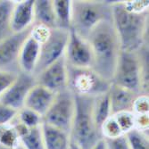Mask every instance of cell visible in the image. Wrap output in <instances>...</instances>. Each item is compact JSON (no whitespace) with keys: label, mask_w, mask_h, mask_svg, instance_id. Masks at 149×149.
Instances as JSON below:
<instances>
[{"label":"cell","mask_w":149,"mask_h":149,"mask_svg":"<svg viewBox=\"0 0 149 149\" xmlns=\"http://www.w3.org/2000/svg\"><path fill=\"white\" fill-rule=\"evenodd\" d=\"M87 40L93 58L91 69L112 83L121 53L120 39L113 21H104L98 24L89 33Z\"/></svg>","instance_id":"cell-1"},{"label":"cell","mask_w":149,"mask_h":149,"mask_svg":"<svg viewBox=\"0 0 149 149\" xmlns=\"http://www.w3.org/2000/svg\"><path fill=\"white\" fill-rule=\"evenodd\" d=\"M148 11L130 9L126 1H113L112 21L121 51L136 52L148 45Z\"/></svg>","instance_id":"cell-2"},{"label":"cell","mask_w":149,"mask_h":149,"mask_svg":"<svg viewBox=\"0 0 149 149\" xmlns=\"http://www.w3.org/2000/svg\"><path fill=\"white\" fill-rule=\"evenodd\" d=\"M112 83L148 95V45L136 52L121 51Z\"/></svg>","instance_id":"cell-3"},{"label":"cell","mask_w":149,"mask_h":149,"mask_svg":"<svg viewBox=\"0 0 149 149\" xmlns=\"http://www.w3.org/2000/svg\"><path fill=\"white\" fill-rule=\"evenodd\" d=\"M75 97V114L71 130V139L79 149H92L103 139L93 116L94 97Z\"/></svg>","instance_id":"cell-4"},{"label":"cell","mask_w":149,"mask_h":149,"mask_svg":"<svg viewBox=\"0 0 149 149\" xmlns=\"http://www.w3.org/2000/svg\"><path fill=\"white\" fill-rule=\"evenodd\" d=\"M113 1H72L71 31L86 38L96 27L112 20Z\"/></svg>","instance_id":"cell-5"},{"label":"cell","mask_w":149,"mask_h":149,"mask_svg":"<svg viewBox=\"0 0 149 149\" xmlns=\"http://www.w3.org/2000/svg\"><path fill=\"white\" fill-rule=\"evenodd\" d=\"M68 88L74 96L96 97L107 92L111 83L91 68H74L67 65Z\"/></svg>","instance_id":"cell-6"},{"label":"cell","mask_w":149,"mask_h":149,"mask_svg":"<svg viewBox=\"0 0 149 149\" xmlns=\"http://www.w3.org/2000/svg\"><path fill=\"white\" fill-rule=\"evenodd\" d=\"M74 114V95L66 88L56 94L49 110L43 116V123L71 134Z\"/></svg>","instance_id":"cell-7"},{"label":"cell","mask_w":149,"mask_h":149,"mask_svg":"<svg viewBox=\"0 0 149 149\" xmlns=\"http://www.w3.org/2000/svg\"><path fill=\"white\" fill-rule=\"evenodd\" d=\"M70 31L59 28L51 29L49 37L40 45V53L33 76L38 75L52 63L64 56Z\"/></svg>","instance_id":"cell-8"},{"label":"cell","mask_w":149,"mask_h":149,"mask_svg":"<svg viewBox=\"0 0 149 149\" xmlns=\"http://www.w3.org/2000/svg\"><path fill=\"white\" fill-rule=\"evenodd\" d=\"M64 58L68 66L74 68H91L93 58L88 40L70 30Z\"/></svg>","instance_id":"cell-9"},{"label":"cell","mask_w":149,"mask_h":149,"mask_svg":"<svg viewBox=\"0 0 149 149\" xmlns=\"http://www.w3.org/2000/svg\"><path fill=\"white\" fill-rule=\"evenodd\" d=\"M31 28L21 33H13L0 42V70L20 72L18 67L19 53L25 39L29 37Z\"/></svg>","instance_id":"cell-10"},{"label":"cell","mask_w":149,"mask_h":149,"mask_svg":"<svg viewBox=\"0 0 149 149\" xmlns=\"http://www.w3.org/2000/svg\"><path fill=\"white\" fill-rule=\"evenodd\" d=\"M36 84L33 75L19 72L16 79L0 97V102L19 111L24 107L27 96Z\"/></svg>","instance_id":"cell-11"},{"label":"cell","mask_w":149,"mask_h":149,"mask_svg":"<svg viewBox=\"0 0 149 149\" xmlns=\"http://www.w3.org/2000/svg\"><path fill=\"white\" fill-rule=\"evenodd\" d=\"M34 77L37 84L56 94L66 89L68 85V73L64 56Z\"/></svg>","instance_id":"cell-12"},{"label":"cell","mask_w":149,"mask_h":149,"mask_svg":"<svg viewBox=\"0 0 149 149\" xmlns=\"http://www.w3.org/2000/svg\"><path fill=\"white\" fill-rule=\"evenodd\" d=\"M34 1H13L11 15V29L13 33H21L31 29L34 24Z\"/></svg>","instance_id":"cell-13"},{"label":"cell","mask_w":149,"mask_h":149,"mask_svg":"<svg viewBox=\"0 0 149 149\" xmlns=\"http://www.w3.org/2000/svg\"><path fill=\"white\" fill-rule=\"evenodd\" d=\"M56 94L47 88L36 84L29 92L26 97L24 107L34 111L40 116H43L49 110Z\"/></svg>","instance_id":"cell-14"},{"label":"cell","mask_w":149,"mask_h":149,"mask_svg":"<svg viewBox=\"0 0 149 149\" xmlns=\"http://www.w3.org/2000/svg\"><path fill=\"white\" fill-rule=\"evenodd\" d=\"M40 53V44L34 39L31 33L23 42L18 58L19 72L33 75L38 61Z\"/></svg>","instance_id":"cell-15"},{"label":"cell","mask_w":149,"mask_h":149,"mask_svg":"<svg viewBox=\"0 0 149 149\" xmlns=\"http://www.w3.org/2000/svg\"><path fill=\"white\" fill-rule=\"evenodd\" d=\"M108 92H109L112 115L120 112H132L134 101L138 96H139L113 83H111Z\"/></svg>","instance_id":"cell-16"},{"label":"cell","mask_w":149,"mask_h":149,"mask_svg":"<svg viewBox=\"0 0 149 149\" xmlns=\"http://www.w3.org/2000/svg\"><path fill=\"white\" fill-rule=\"evenodd\" d=\"M45 149H69L72 139L69 133L45 123L41 124Z\"/></svg>","instance_id":"cell-17"},{"label":"cell","mask_w":149,"mask_h":149,"mask_svg":"<svg viewBox=\"0 0 149 149\" xmlns=\"http://www.w3.org/2000/svg\"><path fill=\"white\" fill-rule=\"evenodd\" d=\"M12 124L15 127L20 137L21 143L25 149H45L42 139L41 125L30 129L15 120H13Z\"/></svg>","instance_id":"cell-18"},{"label":"cell","mask_w":149,"mask_h":149,"mask_svg":"<svg viewBox=\"0 0 149 149\" xmlns=\"http://www.w3.org/2000/svg\"><path fill=\"white\" fill-rule=\"evenodd\" d=\"M34 24L42 25L48 29L56 28V15L55 10H54L53 1L51 0H35Z\"/></svg>","instance_id":"cell-19"},{"label":"cell","mask_w":149,"mask_h":149,"mask_svg":"<svg viewBox=\"0 0 149 149\" xmlns=\"http://www.w3.org/2000/svg\"><path fill=\"white\" fill-rule=\"evenodd\" d=\"M108 91L94 97L93 100V116L99 130L104 121L112 115L110 97Z\"/></svg>","instance_id":"cell-20"},{"label":"cell","mask_w":149,"mask_h":149,"mask_svg":"<svg viewBox=\"0 0 149 149\" xmlns=\"http://www.w3.org/2000/svg\"><path fill=\"white\" fill-rule=\"evenodd\" d=\"M53 5L56 15V28L70 31L72 1L71 0H55L53 1Z\"/></svg>","instance_id":"cell-21"},{"label":"cell","mask_w":149,"mask_h":149,"mask_svg":"<svg viewBox=\"0 0 149 149\" xmlns=\"http://www.w3.org/2000/svg\"><path fill=\"white\" fill-rule=\"evenodd\" d=\"M13 1L0 0V42L13 35L11 29V15Z\"/></svg>","instance_id":"cell-22"},{"label":"cell","mask_w":149,"mask_h":149,"mask_svg":"<svg viewBox=\"0 0 149 149\" xmlns=\"http://www.w3.org/2000/svg\"><path fill=\"white\" fill-rule=\"evenodd\" d=\"M21 145L18 132L12 123L0 125V146L8 149H16Z\"/></svg>","instance_id":"cell-23"},{"label":"cell","mask_w":149,"mask_h":149,"mask_svg":"<svg viewBox=\"0 0 149 149\" xmlns=\"http://www.w3.org/2000/svg\"><path fill=\"white\" fill-rule=\"evenodd\" d=\"M13 120L27 128L31 129L41 125L43 123V118L34 111L23 107L22 109L18 111V113Z\"/></svg>","instance_id":"cell-24"},{"label":"cell","mask_w":149,"mask_h":149,"mask_svg":"<svg viewBox=\"0 0 149 149\" xmlns=\"http://www.w3.org/2000/svg\"><path fill=\"white\" fill-rule=\"evenodd\" d=\"M130 149H149L148 131L133 129L125 134Z\"/></svg>","instance_id":"cell-25"},{"label":"cell","mask_w":149,"mask_h":149,"mask_svg":"<svg viewBox=\"0 0 149 149\" xmlns=\"http://www.w3.org/2000/svg\"><path fill=\"white\" fill-rule=\"evenodd\" d=\"M100 130H101V135L103 139H116L124 135L121 132L119 125L117 124L116 120H114L113 115H111L104 121Z\"/></svg>","instance_id":"cell-26"},{"label":"cell","mask_w":149,"mask_h":149,"mask_svg":"<svg viewBox=\"0 0 149 149\" xmlns=\"http://www.w3.org/2000/svg\"><path fill=\"white\" fill-rule=\"evenodd\" d=\"M113 116L124 135L135 129V114L132 112H120Z\"/></svg>","instance_id":"cell-27"},{"label":"cell","mask_w":149,"mask_h":149,"mask_svg":"<svg viewBox=\"0 0 149 149\" xmlns=\"http://www.w3.org/2000/svg\"><path fill=\"white\" fill-rule=\"evenodd\" d=\"M149 111V98L148 95H139L135 99L132 108L134 114H148Z\"/></svg>","instance_id":"cell-28"},{"label":"cell","mask_w":149,"mask_h":149,"mask_svg":"<svg viewBox=\"0 0 149 149\" xmlns=\"http://www.w3.org/2000/svg\"><path fill=\"white\" fill-rule=\"evenodd\" d=\"M19 73L0 70V97L13 83Z\"/></svg>","instance_id":"cell-29"},{"label":"cell","mask_w":149,"mask_h":149,"mask_svg":"<svg viewBox=\"0 0 149 149\" xmlns=\"http://www.w3.org/2000/svg\"><path fill=\"white\" fill-rule=\"evenodd\" d=\"M18 111L0 102V125L12 123Z\"/></svg>","instance_id":"cell-30"},{"label":"cell","mask_w":149,"mask_h":149,"mask_svg":"<svg viewBox=\"0 0 149 149\" xmlns=\"http://www.w3.org/2000/svg\"><path fill=\"white\" fill-rule=\"evenodd\" d=\"M50 31H51V29H48L45 26L34 24L31 28V36L41 45L49 37Z\"/></svg>","instance_id":"cell-31"},{"label":"cell","mask_w":149,"mask_h":149,"mask_svg":"<svg viewBox=\"0 0 149 149\" xmlns=\"http://www.w3.org/2000/svg\"><path fill=\"white\" fill-rule=\"evenodd\" d=\"M104 139L107 149H130L125 135L113 139Z\"/></svg>","instance_id":"cell-32"},{"label":"cell","mask_w":149,"mask_h":149,"mask_svg":"<svg viewBox=\"0 0 149 149\" xmlns=\"http://www.w3.org/2000/svg\"><path fill=\"white\" fill-rule=\"evenodd\" d=\"M149 117L148 114H135V129L141 131H148Z\"/></svg>","instance_id":"cell-33"},{"label":"cell","mask_w":149,"mask_h":149,"mask_svg":"<svg viewBox=\"0 0 149 149\" xmlns=\"http://www.w3.org/2000/svg\"><path fill=\"white\" fill-rule=\"evenodd\" d=\"M92 149H107L106 148V145H105V141L104 139H102L101 140H99L97 142V144Z\"/></svg>","instance_id":"cell-34"},{"label":"cell","mask_w":149,"mask_h":149,"mask_svg":"<svg viewBox=\"0 0 149 149\" xmlns=\"http://www.w3.org/2000/svg\"><path fill=\"white\" fill-rule=\"evenodd\" d=\"M69 149H79V147H78V146H76L72 141V142H71V145H70Z\"/></svg>","instance_id":"cell-35"},{"label":"cell","mask_w":149,"mask_h":149,"mask_svg":"<svg viewBox=\"0 0 149 149\" xmlns=\"http://www.w3.org/2000/svg\"><path fill=\"white\" fill-rule=\"evenodd\" d=\"M0 149H4V147H3V146H0Z\"/></svg>","instance_id":"cell-36"}]
</instances>
